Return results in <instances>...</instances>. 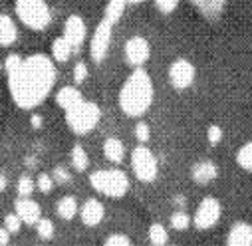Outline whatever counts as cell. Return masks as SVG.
Here are the masks:
<instances>
[{"instance_id": "obj_30", "label": "cell", "mask_w": 252, "mask_h": 246, "mask_svg": "<svg viewBox=\"0 0 252 246\" xmlns=\"http://www.w3.org/2000/svg\"><path fill=\"white\" fill-rule=\"evenodd\" d=\"M103 246H133V244H131V238H129L127 234L115 232V234H109V236L103 240Z\"/></svg>"}, {"instance_id": "obj_6", "label": "cell", "mask_w": 252, "mask_h": 246, "mask_svg": "<svg viewBox=\"0 0 252 246\" xmlns=\"http://www.w3.org/2000/svg\"><path fill=\"white\" fill-rule=\"evenodd\" d=\"M131 171L141 183H153L159 175V161L147 145H137L131 151Z\"/></svg>"}, {"instance_id": "obj_17", "label": "cell", "mask_w": 252, "mask_h": 246, "mask_svg": "<svg viewBox=\"0 0 252 246\" xmlns=\"http://www.w3.org/2000/svg\"><path fill=\"white\" fill-rule=\"evenodd\" d=\"M82 99H84V95H82V92L76 86H64L62 90H58V93H56V103H58V107H62L64 111L72 109Z\"/></svg>"}, {"instance_id": "obj_9", "label": "cell", "mask_w": 252, "mask_h": 246, "mask_svg": "<svg viewBox=\"0 0 252 246\" xmlns=\"http://www.w3.org/2000/svg\"><path fill=\"white\" fill-rule=\"evenodd\" d=\"M197 78L195 64L187 58H177L173 64L169 66V82L175 90H187L191 88Z\"/></svg>"}, {"instance_id": "obj_11", "label": "cell", "mask_w": 252, "mask_h": 246, "mask_svg": "<svg viewBox=\"0 0 252 246\" xmlns=\"http://www.w3.org/2000/svg\"><path fill=\"white\" fill-rule=\"evenodd\" d=\"M62 36H64V40L72 46L74 52H78L88 38V26H86L84 18L80 14H70L64 22V34Z\"/></svg>"}, {"instance_id": "obj_42", "label": "cell", "mask_w": 252, "mask_h": 246, "mask_svg": "<svg viewBox=\"0 0 252 246\" xmlns=\"http://www.w3.org/2000/svg\"><path fill=\"white\" fill-rule=\"evenodd\" d=\"M175 246H177V244H175Z\"/></svg>"}, {"instance_id": "obj_37", "label": "cell", "mask_w": 252, "mask_h": 246, "mask_svg": "<svg viewBox=\"0 0 252 246\" xmlns=\"http://www.w3.org/2000/svg\"><path fill=\"white\" fill-rule=\"evenodd\" d=\"M8 242H10V232L4 226H0V246H8Z\"/></svg>"}, {"instance_id": "obj_29", "label": "cell", "mask_w": 252, "mask_h": 246, "mask_svg": "<svg viewBox=\"0 0 252 246\" xmlns=\"http://www.w3.org/2000/svg\"><path fill=\"white\" fill-rule=\"evenodd\" d=\"M36 189L40 191V193H44V195H48L52 189H54V179H52V175H48V173H40L38 177H36Z\"/></svg>"}, {"instance_id": "obj_27", "label": "cell", "mask_w": 252, "mask_h": 246, "mask_svg": "<svg viewBox=\"0 0 252 246\" xmlns=\"http://www.w3.org/2000/svg\"><path fill=\"white\" fill-rule=\"evenodd\" d=\"M34 191H36L34 179L28 177V175H22V177L18 179V183H16V193H18V197H32Z\"/></svg>"}, {"instance_id": "obj_19", "label": "cell", "mask_w": 252, "mask_h": 246, "mask_svg": "<svg viewBox=\"0 0 252 246\" xmlns=\"http://www.w3.org/2000/svg\"><path fill=\"white\" fill-rule=\"evenodd\" d=\"M16 40H18L16 22L6 14H0V46H12Z\"/></svg>"}, {"instance_id": "obj_23", "label": "cell", "mask_w": 252, "mask_h": 246, "mask_svg": "<svg viewBox=\"0 0 252 246\" xmlns=\"http://www.w3.org/2000/svg\"><path fill=\"white\" fill-rule=\"evenodd\" d=\"M70 161H72L74 169L80 171V173H84V171L90 167V155H88V151H86L80 143L72 147V151H70Z\"/></svg>"}, {"instance_id": "obj_34", "label": "cell", "mask_w": 252, "mask_h": 246, "mask_svg": "<svg viewBox=\"0 0 252 246\" xmlns=\"http://www.w3.org/2000/svg\"><path fill=\"white\" fill-rule=\"evenodd\" d=\"M88 76H90L88 64H86V62H78V64L74 66V82L80 86V84H84L88 80Z\"/></svg>"}, {"instance_id": "obj_15", "label": "cell", "mask_w": 252, "mask_h": 246, "mask_svg": "<svg viewBox=\"0 0 252 246\" xmlns=\"http://www.w3.org/2000/svg\"><path fill=\"white\" fill-rule=\"evenodd\" d=\"M219 177V167L213 161H199L191 169V179L197 184H209Z\"/></svg>"}, {"instance_id": "obj_33", "label": "cell", "mask_w": 252, "mask_h": 246, "mask_svg": "<svg viewBox=\"0 0 252 246\" xmlns=\"http://www.w3.org/2000/svg\"><path fill=\"white\" fill-rule=\"evenodd\" d=\"M20 226H22V220L18 218V215H16V213H10V215H6V216H4V228H6L10 234L20 232Z\"/></svg>"}, {"instance_id": "obj_3", "label": "cell", "mask_w": 252, "mask_h": 246, "mask_svg": "<svg viewBox=\"0 0 252 246\" xmlns=\"http://www.w3.org/2000/svg\"><path fill=\"white\" fill-rule=\"evenodd\" d=\"M90 184L95 193L109 197V199H123L129 191V177L125 171L113 169H97L90 175Z\"/></svg>"}, {"instance_id": "obj_5", "label": "cell", "mask_w": 252, "mask_h": 246, "mask_svg": "<svg viewBox=\"0 0 252 246\" xmlns=\"http://www.w3.org/2000/svg\"><path fill=\"white\" fill-rule=\"evenodd\" d=\"M16 16L30 30H46L52 22V10L46 0H16Z\"/></svg>"}, {"instance_id": "obj_40", "label": "cell", "mask_w": 252, "mask_h": 246, "mask_svg": "<svg viewBox=\"0 0 252 246\" xmlns=\"http://www.w3.org/2000/svg\"><path fill=\"white\" fill-rule=\"evenodd\" d=\"M143 0H127V4H141Z\"/></svg>"}, {"instance_id": "obj_13", "label": "cell", "mask_w": 252, "mask_h": 246, "mask_svg": "<svg viewBox=\"0 0 252 246\" xmlns=\"http://www.w3.org/2000/svg\"><path fill=\"white\" fill-rule=\"evenodd\" d=\"M14 213L18 215L22 224H36L42 216L40 205L36 201H32L30 197H18L14 203Z\"/></svg>"}, {"instance_id": "obj_25", "label": "cell", "mask_w": 252, "mask_h": 246, "mask_svg": "<svg viewBox=\"0 0 252 246\" xmlns=\"http://www.w3.org/2000/svg\"><path fill=\"white\" fill-rule=\"evenodd\" d=\"M236 165L248 173H252V141H246L236 151Z\"/></svg>"}, {"instance_id": "obj_12", "label": "cell", "mask_w": 252, "mask_h": 246, "mask_svg": "<svg viewBox=\"0 0 252 246\" xmlns=\"http://www.w3.org/2000/svg\"><path fill=\"white\" fill-rule=\"evenodd\" d=\"M80 218L86 226L94 228L97 224H101V220L105 218V207L99 199H88L82 207H80Z\"/></svg>"}, {"instance_id": "obj_1", "label": "cell", "mask_w": 252, "mask_h": 246, "mask_svg": "<svg viewBox=\"0 0 252 246\" xmlns=\"http://www.w3.org/2000/svg\"><path fill=\"white\" fill-rule=\"evenodd\" d=\"M4 72L8 78V92L20 109H34L50 95L58 72L54 60L46 54H10L4 60Z\"/></svg>"}, {"instance_id": "obj_21", "label": "cell", "mask_w": 252, "mask_h": 246, "mask_svg": "<svg viewBox=\"0 0 252 246\" xmlns=\"http://www.w3.org/2000/svg\"><path fill=\"white\" fill-rule=\"evenodd\" d=\"M52 60L54 62H58V64H64V62H68L70 58H72V54H74V50H72V46L64 40V36H60V38H56L54 42H52Z\"/></svg>"}, {"instance_id": "obj_31", "label": "cell", "mask_w": 252, "mask_h": 246, "mask_svg": "<svg viewBox=\"0 0 252 246\" xmlns=\"http://www.w3.org/2000/svg\"><path fill=\"white\" fill-rule=\"evenodd\" d=\"M135 137L141 145H145L149 139H151V127H149V123L145 121H139L137 125H135Z\"/></svg>"}, {"instance_id": "obj_7", "label": "cell", "mask_w": 252, "mask_h": 246, "mask_svg": "<svg viewBox=\"0 0 252 246\" xmlns=\"http://www.w3.org/2000/svg\"><path fill=\"white\" fill-rule=\"evenodd\" d=\"M222 216V205L217 197H205L197 211H195V216H193V226L199 228V230H211L219 224Z\"/></svg>"}, {"instance_id": "obj_20", "label": "cell", "mask_w": 252, "mask_h": 246, "mask_svg": "<svg viewBox=\"0 0 252 246\" xmlns=\"http://www.w3.org/2000/svg\"><path fill=\"white\" fill-rule=\"evenodd\" d=\"M80 211V205L76 201V197L72 195H64L58 203H56V213L62 220H72Z\"/></svg>"}, {"instance_id": "obj_38", "label": "cell", "mask_w": 252, "mask_h": 246, "mask_svg": "<svg viewBox=\"0 0 252 246\" xmlns=\"http://www.w3.org/2000/svg\"><path fill=\"white\" fill-rule=\"evenodd\" d=\"M30 125H32L34 129H40V127H42V117H40L38 113H32V117H30Z\"/></svg>"}, {"instance_id": "obj_8", "label": "cell", "mask_w": 252, "mask_h": 246, "mask_svg": "<svg viewBox=\"0 0 252 246\" xmlns=\"http://www.w3.org/2000/svg\"><path fill=\"white\" fill-rule=\"evenodd\" d=\"M111 36H113V24L101 18L92 34V40H90V56L95 64H101L107 58V52L111 46Z\"/></svg>"}, {"instance_id": "obj_10", "label": "cell", "mask_w": 252, "mask_h": 246, "mask_svg": "<svg viewBox=\"0 0 252 246\" xmlns=\"http://www.w3.org/2000/svg\"><path fill=\"white\" fill-rule=\"evenodd\" d=\"M123 54H125V62H127L129 66L143 68L147 64V60L151 58V44L143 36H131L125 42Z\"/></svg>"}, {"instance_id": "obj_35", "label": "cell", "mask_w": 252, "mask_h": 246, "mask_svg": "<svg viewBox=\"0 0 252 246\" xmlns=\"http://www.w3.org/2000/svg\"><path fill=\"white\" fill-rule=\"evenodd\" d=\"M52 179H54V183L66 184V183L72 181V175H70V171H68L66 167H56V169L52 171Z\"/></svg>"}, {"instance_id": "obj_41", "label": "cell", "mask_w": 252, "mask_h": 246, "mask_svg": "<svg viewBox=\"0 0 252 246\" xmlns=\"http://www.w3.org/2000/svg\"><path fill=\"white\" fill-rule=\"evenodd\" d=\"M2 70H4V66H2V60H0V74H2Z\"/></svg>"}, {"instance_id": "obj_26", "label": "cell", "mask_w": 252, "mask_h": 246, "mask_svg": "<svg viewBox=\"0 0 252 246\" xmlns=\"http://www.w3.org/2000/svg\"><path fill=\"white\" fill-rule=\"evenodd\" d=\"M169 224H171V228H175V230H187L189 226L193 224V218L189 216V213H185L183 209H179V211H175V213L171 215Z\"/></svg>"}, {"instance_id": "obj_2", "label": "cell", "mask_w": 252, "mask_h": 246, "mask_svg": "<svg viewBox=\"0 0 252 246\" xmlns=\"http://www.w3.org/2000/svg\"><path fill=\"white\" fill-rule=\"evenodd\" d=\"M155 97V88L145 68H133L119 90V107L127 117H143Z\"/></svg>"}, {"instance_id": "obj_14", "label": "cell", "mask_w": 252, "mask_h": 246, "mask_svg": "<svg viewBox=\"0 0 252 246\" xmlns=\"http://www.w3.org/2000/svg\"><path fill=\"white\" fill-rule=\"evenodd\" d=\"M226 246H252V224L246 220L234 222L226 232Z\"/></svg>"}, {"instance_id": "obj_32", "label": "cell", "mask_w": 252, "mask_h": 246, "mask_svg": "<svg viewBox=\"0 0 252 246\" xmlns=\"http://www.w3.org/2000/svg\"><path fill=\"white\" fill-rule=\"evenodd\" d=\"M222 137H224V131H222V127H220V125L213 123V125H209V127H207V139H209V143H211V145H219V143L222 141Z\"/></svg>"}, {"instance_id": "obj_22", "label": "cell", "mask_w": 252, "mask_h": 246, "mask_svg": "<svg viewBox=\"0 0 252 246\" xmlns=\"http://www.w3.org/2000/svg\"><path fill=\"white\" fill-rule=\"evenodd\" d=\"M125 8H127V0H107L105 10H103V20H107L115 26L121 20Z\"/></svg>"}, {"instance_id": "obj_39", "label": "cell", "mask_w": 252, "mask_h": 246, "mask_svg": "<svg viewBox=\"0 0 252 246\" xmlns=\"http://www.w3.org/2000/svg\"><path fill=\"white\" fill-rule=\"evenodd\" d=\"M6 184H8L6 177H4V175H0V191H2V189H6Z\"/></svg>"}, {"instance_id": "obj_24", "label": "cell", "mask_w": 252, "mask_h": 246, "mask_svg": "<svg viewBox=\"0 0 252 246\" xmlns=\"http://www.w3.org/2000/svg\"><path fill=\"white\" fill-rule=\"evenodd\" d=\"M147 236L153 246H167V242H169V230L161 222H153L147 230Z\"/></svg>"}, {"instance_id": "obj_18", "label": "cell", "mask_w": 252, "mask_h": 246, "mask_svg": "<svg viewBox=\"0 0 252 246\" xmlns=\"http://www.w3.org/2000/svg\"><path fill=\"white\" fill-rule=\"evenodd\" d=\"M103 155L113 165H119L125 159V145H123V141L117 139V137H107L103 141Z\"/></svg>"}, {"instance_id": "obj_16", "label": "cell", "mask_w": 252, "mask_h": 246, "mask_svg": "<svg viewBox=\"0 0 252 246\" xmlns=\"http://www.w3.org/2000/svg\"><path fill=\"white\" fill-rule=\"evenodd\" d=\"M191 2L201 16H205L207 20H217L224 12L228 0H191Z\"/></svg>"}, {"instance_id": "obj_28", "label": "cell", "mask_w": 252, "mask_h": 246, "mask_svg": "<svg viewBox=\"0 0 252 246\" xmlns=\"http://www.w3.org/2000/svg\"><path fill=\"white\" fill-rule=\"evenodd\" d=\"M34 226H36V232H38V236H40L42 240H50V238L56 234V226H54V222H52L50 218L40 216V220H38Z\"/></svg>"}, {"instance_id": "obj_36", "label": "cell", "mask_w": 252, "mask_h": 246, "mask_svg": "<svg viewBox=\"0 0 252 246\" xmlns=\"http://www.w3.org/2000/svg\"><path fill=\"white\" fill-rule=\"evenodd\" d=\"M155 6L159 12L163 14H171L177 6H179V0H155Z\"/></svg>"}, {"instance_id": "obj_4", "label": "cell", "mask_w": 252, "mask_h": 246, "mask_svg": "<svg viewBox=\"0 0 252 246\" xmlns=\"http://www.w3.org/2000/svg\"><path fill=\"white\" fill-rule=\"evenodd\" d=\"M101 119V109L95 101L82 99L78 105L66 111V123L76 135H88L95 129Z\"/></svg>"}]
</instances>
